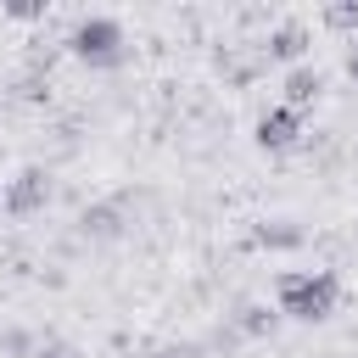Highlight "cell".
Instances as JSON below:
<instances>
[{
  "instance_id": "cell-5",
  "label": "cell",
  "mask_w": 358,
  "mask_h": 358,
  "mask_svg": "<svg viewBox=\"0 0 358 358\" xmlns=\"http://www.w3.org/2000/svg\"><path fill=\"white\" fill-rule=\"evenodd\" d=\"M319 84H324V78H319L313 67H296V73L285 78V106H296V112H302V106L319 95Z\"/></svg>"
},
{
  "instance_id": "cell-3",
  "label": "cell",
  "mask_w": 358,
  "mask_h": 358,
  "mask_svg": "<svg viewBox=\"0 0 358 358\" xmlns=\"http://www.w3.org/2000/svg\"><path fill=\"white\" fill-rule=\"evenodd\" d=\"M296 134H302V112L285 106V101L257 117V145H263V151H285V145H296Z\"/></svg>"
},
{
  "instance_id": "cell-9",
  "label": "cell",
  "mask_w": 358,
  "mask_h": 358,
  "mask_svg": "<svg viewBox=\"0 0 358 358\" xmlns=\"http://www.w3.org/2000/svg\"><path fill=\"white\" fill-rule=\"evenodd\" d=\"M347 73H352V78H358V45H352V56H347Z\"/></svg>"
},
{
  "instance_id": "cell-4",
  "label": "cell",
  "mask_w": 358,
  "mask_h": 358,
  "mask_svg": "<svg viewBox=\"0 0 358 358\" xmlns=\"http://www.w3.org/2000/svg\"><path fill=\"white\" fill-rule=\"evenodd\" d=\"M45 201H50V185H45V173H39V168L17 173V179L0 190V207H6V213H34V207H45Z\"/></svg>"
},
{
  "instance_id": "cell-7",
  "label": "cell",
  "mask_w": 358,
  "mask_h": 358,
  "mask_svg": "<svg viewBox=\"0 0 358 358\" xmlns=\"http://www.w3.org/2000/svg\"><path fill=\"white\" fill-rule=\"evenodd\" d=\"M302 45H308V34H302L296 22H285L280 34H268V50H274V56H302Z\"/></svg>"
},
{
  "instance_id": "cell-2",
  "label": "cell",
  "mask_w": 358,
  "mask_h": 358,
  "mask_svg": "<svg viewBox=\"0 0 358 358\" xmlns=\"http://www.w3.org/2000/svg\"><path fill=\"white\" fill-rule=\"evenodd\" d=\"M67 45H73V56L90 62V67H112V62H123V28H117L112 17H84V22L67 34Z\"/></svg>"
},
{
  "instance_id": "cell-6",
  "label": "cell",
  "mask_w": 358,
  "mask_h": 358,
  "mask_svg": "<svg viewBox=\"0 0 358 358\" xmlns=\"http://www.w3.org/2000/svg\"><path fill=\"white\" fill-rule=\"evenodd\" d=\"M257 246H268V252H291V246H302V229H296L291 218H274V224L257 229Z\"/></svg>"
},
{
  "instance_id": "cell-1",
  "label": "cell",
  "mask_w": 358,
  "mask_h": 358,
  "mask_svg": "<svg viewBox=\"0 0 358 358\" xmlns=\"http://www.w3.org/2000/svg\"><path fill=\"white\" fill-rule=\"evenodd\" d=\"M274 296H280V313H285V319L313 324V319H330V313H336L341 280H336L330 268H296V274H280Z\"/></svg>"
},
{
  "instance_id": "cell-8",
  "label": "cell",
  "mask_w": 358,
  "mask_h": 358,
  "mask_svg": "<svg viewBox=\"0 0 358 358\" xmlns=\"http://www.w3.org/2000/svg\"><path fill=\"white\" fill-rule=\"evenodd\" d=\"M84 229H95V235H117V213H112V207H95V213H84Z\"/></svg>"
}]
</instances>
